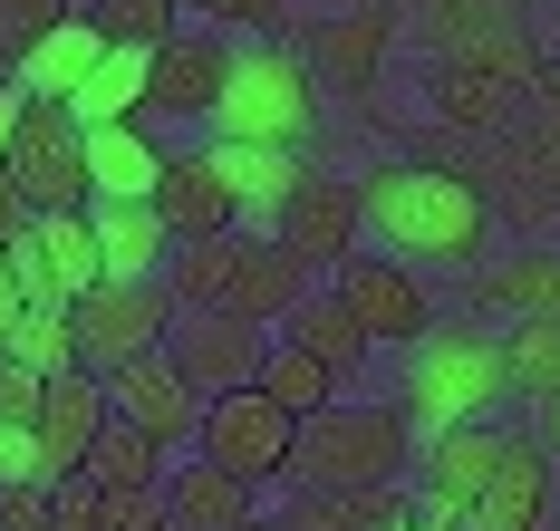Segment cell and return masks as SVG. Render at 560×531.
Returning <instances> with one entry per match:
<instances>
[{"instance_id": "cell-31", "label": "cell", "mask_w": 560, "mask_h": 531, "mask_svg": "<svg viewBox=\"0 0 560 531\" xmlns=\"http://www.w3.org/2000/svg\"><path fill=\"white\" fill-rule=\"evenodd\" d=\"M145 59H155V49H107V59H97V78H88V87L68 97V107H78V126L145 117Z\"/></svg>"}, {"instance_id": "cell-44", "label": "cell", "mask_w": 560, "mask_h": 531, "mask_svg": "<svg viewBox=\"0 0 560 531\" xmlns=\"http://www.w3.org/2000/svg\"><path fill=\"white\" fill-rule=\"evenodd\" d=\"M30 223H39V213H30V193H20V184H10V165H0V241H20Z\"/></svg>"}, {"instance_id": "cell-5", "label": "cell", "mask_w": 560, "mask_h": 531, "mask_svg": "<svg viewBox=\"0 0 560 531\" xmlns=\"http://www.w3.org/2000/svg\"><path fill=\"white\" fill-rule=\"evenodd\" d=\"M319 126V78L290 39H252L232 49L223 107H213V135H252V145H310Z\"/></svg>"}, {"instance_id": "cell-51", "label": "cell", "mask_w": 560, "mask_h": 531, "mask_svg": "<svg viewBox=\"0 0 560 531\" xmlns=\"http://www.w3.org/2000/svg\"><path fill=\"white\" fill-rule=\"evenodd\" d=\"M78 10H88V0H78Z\"/></svg>"}, {"instance_id": "cell-16", "label": "cell", "mask_w": 560, "mask_h": 531, "mask_svg": "<svg viewBox=\"0 0 560 531\" xmlns=\"http://www.w3.org/2000/svg\"><path fill=\"white\" fill-rule=\"evenodd\" d=\"M319 291V271L290 251L280 233H242V251H232V281H223V319H252V329H280L300 299Z\"/></svg>"}, {"instance_id": "cell-41", "label": "cell", "mask_w": 560, "mask_h": 531, "mask_svg": "<svg viewBox=\"0 0 560 531\" xmlns=\"http://www.w3.org/2000/svg\"><path fill=\"white\" fill-rule=\"evenodd\" d=\"M0 531H58V503L39 483H0Z\"/></svg>"}, {"instance_id": "cell-22", "label": "cell", "mask_w": 560, "mask_h": 531, "mask_svg": "<svg viewBox=\"0 0 560 531\" xmlns=\"http://www.w3.org/2000/svg\"><path fill=\"white\" fill-rule=\"evenodd\" d=\"M203 155H213V175L232 184V203H242L252 223H271L280 203H290V184H300V145H252V135H213Z\"/></svg>"}, {"instance_id": "cell-39", "label": "cell", "mask_w": 560, "mask_h": 531, "mask_svg": "<svg viewBox=\"0 0 560 531\" xmlns=\"http://www.w3.org/2000/svg\"><path fill=\"white\" fill-rule=\"evenodd\" d=\"M39 406H49V377L0 349V425H39Z\"/></svg>"}, {"instance_id": "cell-13", "label": "cell", "mask_w": 560, "mask_h": 531, "mask_svg": "<svg viewBox=\"0 0 560 531\" xmlns=\"http://www.w3.org/2000/svg\"><path fill=\"white\" fill-rule=\"evenodd\" d=\"M223 78H232V39L223 30H174L165 49L145 59V117L155 126H194L223 107Z\"/></svg>"}, {"instance_id": "cell-36", "label": "cell", "mask_w": 560, "mask_h": 531, "mask_svg": "<svg viewBox=\"0 0 560 531\" xmlns=\"http://www.w3.org/2000/svg\"><path fill=\"white\" fill-rule=\"evenodd\" d=\"M68 10H78V0H0V59L20 68V59L58 30V20H68Z\"/></svg>"}, {"instance_id": "cell-29", "label": "cell", "mask_w": 560, "mask_h": 531, "mask_svg": "<svg viewBox=\"0 0 560 531\" xmlns=\"http://www.w3.org/2000/svg\"><path fill=\"white\" fill-rule=\"evenodd\" d=\"M88 483H107V493H145V483H165V445L136 425V415H116L107 406V425H97V445H88Z\"/></svg>"}, {"instance_id": "cell-35", "label": "cell", "mask_w": 560, "mask_h": 531, "mask_svg": "<svg viewBox=\"0 0 560 531\" xmlns=\"http://www.w3.org/2000/svg\"><path fill=\"white\" fill-rule=\"evenodd\" d=\"M10 357H30L39 377H68V367H78V329H68V309H30Z\"/></svg>"}, {"instance_id": "cell-23", "label": "cell", "mask_w": 560, "mask_h": 531, "mask_svg": "<svg viewBox=\"0 0 560 531\" xmlns=\"http://www.w3.org/2000/svg\"><path fill=\"white\" fill-rule=\"evenodd\" d=\"M88 223H97V251H107V281H165L174 223L155 203H88Z\"/></svg>"}, {"instance_id": "cell-9", "label": "cell", "mask_w": 560, "mask_h": 531, "mask_svg": "<svg viewBox=\"0 0 560 531\" xmlns=\"http://www.w3.org/2000/svg\"><path fill=\"white\" fill-rule=\"evenodd\" d=\"M290 49L310 59V78H319L329 97L368 107L377 78H387V49H396V0H358V10H338V20H310Z\"/></svg>"}, {"instance_id": "cell-11", "label": "cell", "mask_w": 560, "mask_h": 531, "mask_svg": "<svg viewBox=\"0 0 560 531\" xmlns=\"http://www.w3.org/2000/svg\"><path fill=\"white\" fill-rule=\"evenodd\" d=\"M329 291L358 309V329H368L377 349H416V339L435 329V299H425V281H416L396 251H348L329 271Z\"/></svg>"}, {"instance_id": "cell-43", "label": "cell", "mask_w": 560, "mask_h": 531, "mask_svg": "<svg viewBox=\"0 0 560 531\" xmlns=\"http://www.w3.org/2000/svg\"><path fill=\"white\" fill-rule=\"evenodd\" d=\"M20 319H30V299H20V271H10V241H0V349H20Z\"/></svg>"}, {"instance_id": "cell-40", "label": "cell", "mask_w": 560, "mask_h": 531, "mask_svg": "<svg viewBox=\"0 0 560 531\" xmlns=\"http://www.w3.org/2000/svg\"><path fill=\"white\" fill-rule=\"evenodd\" d=\"M165 522V483H145V493H107L97 483V531H155Z\"/></svg>"}, {"instance_id": "cell-2", "label": "cell", "mask_w": 560, "mask_h": 531, "mask_svg": "<svg viewBox=\"0 0 560 531\" xmlns=\"http://www.w3.org/2000/svg\"><path fill=\"white\" fill-rule=\"evenodd\" d=\"M406 425H416V445L425 435H445V425H464V415H503L522 406L512 397V367H503V339L493 329H464V319H435L416 349H406Z\"/></svg>"}, {"instance_id": "cell-32", "label": "cell", "mask_w": 560, "mask_h": 531, "mask_svg": "<svg viewBox=\"0 0 560 531\" xmlns=\"http://www.w3.org/2000/svg\"><path fill=\"white\" fill-rule=\"evenodd\" d=\"M503 367H512V397H522V406L560 397V319H512L503 329Z\"/></svg>"}, {"instance_id": "cell-12", "label": "cell", "mask_w": 560, "mask_h": 531, "mask_svg": "<svg viewBox=\"0 0 560 531\" xmlns=\"http://www.w3.org/2000/svg\"><path fill=\"white\" fill-rule=\"evenodd\" d=\"M280 329H252V319H223V309H174L165 349L174 367L203 387V397H232V387H261V357H271Z\"/></svg>"}, {"instance_id": "cell-7", "label": "cell", "mask_w": 560, "mask_h": 531, "mask_svg": "<svg viewBox=\"0 0 560 531\" xmlns=\"http://www.w3.org/2000/svg\"><path fill=\"white\" fill-rule=\"evenodd\" d=\"M0 165L30 193V213H78V203H97V193H88V126H78V107H58V97H30V107H20V135H10Z\"/></svg>"}, {"instance_id": "cell-28", "label": "cell", "mask_w": 560, "mask_h": 531, "mask_svg": "<svg viewBox=\"0 0 560 531\" xmlns=\"http://www.w3.org/2000/svg\"><path fill=\"white\" fill-rule=\"evenodd\" d=\"M97 59H107V30H97L88 10H68L49 39H39L30 59H20V87H30V97H58V107H68V97H78V87L97 78Z\"/></svg>"}, {"instance_id": "cell-6", "label": "cell", "mask_w": 560, "mask_h": 531, "mask_svg": "<svg viewBox=\"0 0 560 531\" xmlns=\"http://www.w3.org/2000/svg\"><path fill=\"white\" fill-rule=\"evenodd\" d=\"M194 455H213L223 473H242L252 493L261 483H290V455H300V415L261 397V387H232V397H203V435Z\"/></svg>"}, {"instance_id": "cell-17", "label": "cell", "mask_w": 560, "mask_h": 531, "mask_svg": "<svg viewBox=\"0 0 560 531\" xmlns=\"http://www.w3.org/2000/svg\"><path fill=\"white\" fill-rule=\"evenodd\" d=\"M551 473H560V455L532 435V425H512L503 464H493L483 503H474V531H541V512H551Z\"/></svg>"}, {"instance_id": "cell-50", "label": "cell", "mask_w": 560, "mask_h": 531, "mask_svg": "<svg viewBox=\"0 0 560 531\" xmlns=\"http://www.w3.org/2000/svg\"><path fill=\"white\" fill-rule=\"evenodd\" d=\"M155 531H184V522H174V512H165V522H155Z\"/></svg>"}, {"instance_id": "cell-21", "label": "cell", "mask_w": 560, "mask_h": 531, "mask_svg": "<svg viewBox=\"0 0 560 531\" xmlns=\"http://www.w3.org/2000/svg\"><path fill=\"white\" fill-rule=\"evenodd\" d=\"M474 309H512V319H560V241H522L503 261L474 271Z\"/></svg>"}, {"instance_id": "cell-46", "label": "cell", "mask_w": 560, "mask_h": 531, "mask_svg": "<svg viewBox=\"0 0 560 531\" xmlns=\"http://www.w3.org/2000/svg\"><path fill=\"white\" fill-rule=\"evenodd\" d=\"M20 107H30V87L10 78V87H0V155H10V135H20Z\"/></svg>"}, {"instance_id": "cell-10", "label": "cell", "mask_w": 560, "mask_h": 531, "mask_svg": "<svg viewBox=\"0 0 560 531\" xmlns=\"http://www.w3.org/2000/svg\"><path fill=\"white\" fill-rule=\"evenodd\" d=\"M261 233H280L310 271H338L358 241H368V203H358V175H329V165H300L290 203H280Z\"/></svg>"}, {"instance_id": "cell-33", "label": "cell", "mask_w": 560, "mask_h": 531, "mask_svg": "<svg viewBox=\"0 0 560 531\" xmlns=\"http://www.w3.org/2000/svg\"><path fill=\"white\" fill-rule=\"evenodd\" d=\"M261 397H280L290 415H319L338 397V377L319 367L310 349H290V339H271V357H261Z\"/></svg>"}, {"instance_id": "cell-4", "label": "cell", "mask_w": 560, "mask_h": 531, "mask_svg": "<svg viewBox=\"0 0 560 531\" xmlns=\"http://www.w3.org/2000/svg\"><path fill=\"white\" fill-rule=\"evenodd\" d=\"M541 78H551L541 39L512 30V39H493V49H454V59L425 68V107H435V126H454V135H503V126L532 107Z\"/></svg>"}, {"instance_id": "cell-42", "label": "cell", "mask_w": 560, "mask_h": 531, "mask_svg": "<svg viewBox=\"0 0 560 531\" xmlns=\"http://www.w3.org/2000/svg\"><path fill=\"white\" fill-rule=\"evenodd\" d=\"M49 503H58V531H97V483H88V473H68Z\"/></svg>"}, {"instance_id": "cell-14", "label": "cell", "mask_w": 560, "mask_h": 531, "mask_svg": "<svg viewBox=\"0 0 560 531\" xmlns=\"http://www.w3.org/2000/svg\"><path fill=\"white\" fill-rule=\"evenodd\" d=\"M107 406L136 415L165 455H184L203 435V387L174 367V349H145V357H126V367H107Z\"/></svg>"}, {"instance_id": "cell-24", "label": "cell", "mask_w": 560, "mask_h": 531, "mask_svg": "<svg viewBox=\"0 0 560 531\" xmlns=\"http://www.w3.org/2000/svg\"><path fill=\"white\" fill-rule=\"evenodd\" d=\"M165 512L184 531H242L252 522V483L223 473L213 455H184V464H165Z\"/></svg>"}, {"instance_id": "cell-47", "label": "cell", "mask_w": 560, "mask_h": 531, "mask_svg": "<svg viewBox=\"0 0 560 531\" xmlns=\"http://www.w3.org/2000/svg\"><path fill=\"white\" fill-rule=\"evenodd\" d=\"M532 435H541V445L560 455V397H541V406H532Z\"/></svg>"}, {"instance_id": "cell-1", "label": "cell", "mask_w": 560, "mask_h": 531, "mask_svg": "<svg viewBox=\"0 0 560 531\" xmlns=\"http://www.w3.org/2000/svg\"><path fill=\"white\" fill-rule=\"evenodd\" d=\"M358 203H368V233L387 241L406 271H483L493 251V203L454 165H425V155H387L358 175Z\"/></svg>"}, {"instance_id": "cell-45", "label": "cell", "mask_w": 560, "mask_h": 531, "mask_svg": "<svg viewBox=\"0 0 560 531\" xmlns=\"http://www.w3.org/2000/svg\"><path fill=\"white\" fill-rule=\"evenodd\" d=\"M396 531H474V522H464V512H435V503H416Z\"/></svg>"}, {"instance_id": "cell-19", "label": "cell", "mask_w": 560, "mask_h": 531, "mask_svg": "<svg viewBox=\"0 0 560 531\" xmlns=\"http://www.w3.org/2000/svg\"><path fill=\"white\" fill-rule=\"evenodd\" d=\"M155 213L174 223V241L242 233V203H232V184L213 175V155H203V145H194V155H165V175H155Z\"/></svg>"}, {"instance_id": "cell-20", "label": "cell", "mask_w": 560, "mask_h": 531, "mask_svg": "<svg viewBox=\"0 0 560 531\" xmlns=\"http://www.w3.org/2000/svg\"><path fill=\"white\" fill-rule=\"evenodd\" d=\"M406 512H416L406 483H348V493H310V483H290L280 531H396Z\"/></svg>"}, {"instance_id": "cell-3", "label": "cell", "mask_w": 560, "mask_h": 531, "mask_svg": "<svg viewBox=\"0 0 560 531\" xmlns=\"http://www.w3.org/2000/svg\"><path fill=\"white\" fill-rule=\"evenodd\" d=\"M406 455H416V425H406V406H348V397H329L319 415H300L290 483H310V493H348V483H406Z\"/></svg>"}, {"instance_id": "cell-18", "label": "cell", "mask_w": 560, "mask_h": 531, "mask_svg": "<svg viewBox=\"0 0 560 531\" xmlns=\"http://www.w3.org/2000/svg\"><path fill=\"white\" fill-rule=\"evenodd\" d=\"M155 175H165V145L145 135V117L88 126V193L97 203H155Z\"/></svg>"}, {"instance_id": "cell-48", "label": "cell", "mask_w": 560, "mask_h": 531, "mask_svg": "<svg viewBox=\"0 0 560 531\" xmlns=\"http://www.w3.org/2000/svg\"><path fill=\"white\" fill-rule=\"evenodd\" d=\"M242 531H280V522H261V512H252V522H242Z\"/></svg>"}, {"instance_id": "cell-8", "label": "cell", "mask_w": 560, "mask_h": 531, "mask_svg": "<svg viewBox=\"0 0 560 531\" xmlns=\"http://www.w3.org/2000/svg\"><path fill=\"white\" fill-rule=\"evenodd\" d=\"M174 309H184V299H174L165 281H97L88 299H68V329H78V367H88V377H107V367H126V357L165 349Z\"/></svg>"}, {"instance_id": "cell-34", "label": "cell", "mask_w": 560, "mask_h": 531, "mask_svg": "<svg viewBox=\"0 0 560 531\" xmlns=\"http://www.w3.org/2000/svg\"><path fill=\"white\" fill-rule=\"evenodd\" d=\"M174 10H184V0H88V20L107 30V49H165Z\"/></svg>"}, {"instance_id": "cell-49", "label": "cell", "mask_w": 560, "mask_h": 531, "mask_svg": "<svg viewBox=\"0 0 560 531\" xmlns=\"http://www.w3.org/2000/svg\"><path fill=\"white\" fill-rule=\"evenodd\" d=\"M10 78H20V68H10V59H0V87H10Z\"/></svg>"}, {"instance_id": "cell-26", "label": "cell", "mask_w": 560, "mask_h": 531, "mask_svg": "<svg viewBox=\"0 0 560 531\" xmlns=\"http://www.w3.org/2000/svg\"><path fill=\"white\" fill-rule=\"evenodd\" d=\"M280 339H290V349H310V357H319V367L338 377V387H348V377L377 357V339L358 329V309H348L338 291H310L300 309H290V319H280Z\"/></svg>"}, {"instance_id": "cell-27", "label": "cell", "mask_w": 560, "mask_h": 531, "mask_svg": "<svg viewBox=\"0 0 560 531\" xmlns=\"http://www.w3.org/2000/svg\"><path fill=\"white\" fill-rule=\"evenodd\" d=\"M406 30H416L435 59H454V49H493L512 30H532V10H522V0H416Z\"/></svg>"}, {"instance_id": "cell-30", "label": "cell", "mask_w": 560, "mask_h": 531, "mask_svg": "<svg viewBox=\"0 0 560 531\" xmlns=\"http://www.w3.org/2000/svg\"><path fill=\"white\" fill-rule=\"evenodd\" d=\"M39 251H49V271H58V291H68V299H88L97 281H107V251H97L88 203H78V213H39Z\"/></svg>"}, {"instance_id": "cell-15", "label": "cell", "mask_w": 560, "mask_h": 531, "mask_svg": "<svg viewBox=\"0 0 560 531\" xmlns=\"http://www.w3.org/2000/svg\"><path fill=\"white\" fill-rule=\"evenodd\" d=\"M503 445H512V425H493V415H464V425H445V435H425V445H416V503L474 522L483 483H493V464H503Z\"/></svg>"}, {"instance_id": "cell-25", "label": "cell", "mask_w": 560, "mask_h": 531, "mask_svg": "<svg viewBox=\"0 0 560 531\" xmlns=\"http://www.w3.org/2000/svg\"><path fill=\"white\" fill-rule=\"evenodd\" d=\"M97 425H107V377H88V367H68V377H49V406H39V445H49L58 483H68V473L88 464Z\"/></svg>"}, {"instance_id": "cell-37", "label": "cell", "mask_w": 560, "mask_h": 531, "mask_svg": "<svg viewBox=\"0 0 560 531\" xmlns=\"http://www.w3.org/2000/svg\"><path fill=\"white\" fill-rule=\"evenodd\" d=\"M213 30H252V39H290V0H184Z\"/></svg>"}, {"instance_id": "cell-38", "label": "cell", "mask_w": 560, "mask_h": 531, "mask_svg": "<svg viewBox=\"0 0 560 531\" xmlns=\"http://www.w3.org/2000/svg\"><path fill=\"white\" fill-rule=\"evenodd\" d=\"M0 483H39V493H58V464H49V445H39V425H0Z\"/></svg>"}]
</instances>
